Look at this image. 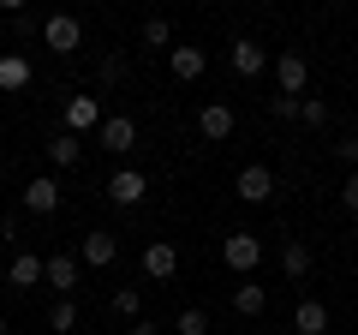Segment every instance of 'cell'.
<instances>
[{
    "label": "cell",
    "mask_w": 358,
    "mask_h": 335,
    "mask_svg": "<svg viewBox=\"0 0 358 335\" xmlns=\"http://www.w3.org/2000/svg\"><path fill=\"white\" fill-rule=\"evenodd\" d=\"M221 258H227L233 275H251L257 264H263V240H257V233H227V240H221Z\"/></svg>",
    "instance_id": "1"
},
{
    "label": "cell",
    "mask_w": 358,
    "mask_h": 335,
    "mask_svg": "<svg viewBox=\"0 0 358 335\" xmlns=\"http://www.w3.org/2000/svg\"><path fill=\"white\" fill-rule=\"evenodd\" d=\"M233 192H239L245 204H268V198H275V168H263V162L239 168V180H233Z\"/></svg>",
    "instance_id": "2"
},
{
    "label": "cell",
    "mask_w": 358,
    "mask_h": 335,
    "mask_svg": "<svg viewBox=\"0 0 358 335\" xmlns=\"http://www.w3.org/2000/svg\"><path fill=\"white\" fill-rule=\"evenodd\" d=\"M310 84V60L305 54H275V90L281 96H305Z\"/></svg>",
    "instance_id": "3"
},
{
    "label": "cell",
    "mask_w": 358,
    "mask_h": 335,
    "mask_svg": "<svg viewBox=\"0 0 358 335\" xmlns=\"http://www.w3.org/2000/svg\"><path fill=\"white\" fill-rule=\"evenodd\" d=\"M96 138H102V150H114V156H131V150H138V120H131V114H108Z\"/></svg>",
    "instance_id": "4"
},
{
    "label": "cell",
    "mask_w": 358,
    "mask_h": 335,
    "mask_svg": "<svg viewBox=\"0 0 358 335\" xmlns=\"http://www.w3.org/2000/svg\"><path fill=\"white\" fill-rule=\"evenodd\" d=\"M102 102H96V96H72V102H66V132H72V138H84V132H102Z\"/></svg>",
    "instance_id": "5"
},
{
    "label": "cell",
    "mask_w": 358,
    "mask_h": 335,
    "mask_svg": "<svg viewBox=\"0 0 358 335\" xmlns=\"http://www.w3.org/2000/svg\"><path fill=\"white\" fill-rule=\"evenodd\" d=\"M42 42H48V48H54V54H72V48H78V42H84V25H78V18H72V13H54V18H48V25H42Z\"/></svg>",
    "instance_id": "6"
},
{
    "label": "cell",
    "mask_w": 358,
    "mask_h": 335,
    "mask_svg": "<svg viewBox=\"0 0 358 335\" xmlns=\"http://www.w3.org/2000/svg\"><path fill=\"white\" fill-rule=\"evenodd\" d=\"M120 258V240L108 228H96V233H84V245H78V264H90V270H108V264Z\"/></svg>",
    "instance_id": "7"
},
{
    "label": "cell",
    "mask_w": 358,
    "mask_h": 335,
    "mask_svg": "<svg viewBox=\"0 0 358 335\" xmlns=\"http://www.w3.org/2000/svg\"><path fill=\"white\" fill-rule=\"evenodd\" d=\"M167 72H173L179 84H197V78L209 72V54H203V48H185V42H179V48H167Z\"/></svg>",
    "instance_id": "8"
},
{
    "label": "cell",
    "mask_w": 358,
    "mask_h": 335,
    "mask_svg": "<svg viewBox=\"0 0 358 335\" xmlns=\"http://www.w3.org/2000/svg\"><path fill=\"white\" fill-rule=\"evenodd\" d=\"M143 192H150V180H143L138 168H120L114 180H108V198H114L120 210H138V204H143Z\"/></svg>",
    "instance_id": "9"
},
{
    "label": "cell",
    "mask_w": 358,
    "mask_h": 335,
    "mask_svg": "<svg viewBox=\"0 0 358 335\" xmlns=\"http://www.w3.org/2000/svg\"><path fill=\"white\" fill-rule=\"evenodd\" d=\"M233 126H239V114H233L227 102H203V114H197V132H203L209 144H221V138H233Z\"/></svg>",
    "instance_id": "10"
},
{
    "label": "cell",
    "mask_w": 358,
    "mask_h": 335,
    "mask_svg": "<svg viewBox=\"0 0 358 335\" xmlns=\"http://www.w3.org/2000/svg\"><path fill=\"white\" fill-rule=\"evenodd\" d=\"M24 210H30V216H54V210H60V180L36 174V180L24 186Z\"/></svg>",
    "instance_id": "11"
},
{
    "label": "cell",
    "mask_w": 358,
    "mask_h": 335,
    "mask_svg": "<svg viewBox=\"0 0 358 335\" xmlns=\"http://www.w3.org/2000/svg\"><path fill=\"white\" fill-rule=\"evenodd\" d=\"M143 275H155V282L179 275V245H173V240H155L150 252H143Z\"/></svg>",
    "instance_id": "12"
},
{
    "label": "cell",
    "mask_w": 358,
    "mask_h": 335,
    "mask_svg": "<svg viewBox=\"0 0 358 335\" xmlns=\"http://www.w3.org/2000/svg\"><path fill=\"white\" fill-rule=\"evenodd\" d=\"M227 60H233V72H239V78H257V72L268 66V54H263V42L239 36V42H233V54H227Z\"/></svg>",
    "instance_id": "13"
},
{
    "label": "cell",
    "mask_w": 358,
    "mask_h": 335,
    "mask_svg": "<svg viewBox=\"0 0 358 335\" xmlns=\"http://www.w3.org/2000/svg\"><path fill=\"white\" fill-rule=\"evenodd\" d=\"M42 270H48V258H36V252H18V258L6 264V282H13V287H36Z\"/></svg>",
    "instance_id": "14"
},
{
    "label": "cell",
    "mask_w": 358,
    "mask_h": 335,
    "mask_svg": "<svg viewBox=\"0 0 358 335\" xmlns=\"http://www.w3.org/2000/svg\"><path fill=\"white\" fill-rule=\"evenodd\" d=\"M293 329H299V335H329V306H322V299H299Z\"/></svg>",
    "instance_id": "15"
},
{
    "label": "cell",
    "mask_w": 358,
    "mask_h": 335,
    "mask_svg": "<svg viewBox=\"0 0 358 335\" xmlns=\"http://www.w3.org/2000/svg\"><path fill=\"white\" fill-rule=\"evenodd\" d=\"M42 282L48 287H60V299H72V287H78V258H48V270H42Z\"/></svg>",
    "instance_id": "16"
},
{
    "label": "cell",
    "mask_w": 358,
    "mask_h": 335,
    "mask_svg": "<svg viewBox=\"0 0 358 335\" xmlns=\"http://www.w3.org/2000/svg\"><path fill=\"white\" fill-rule=\"evenodd\" d=\"M48 162H54V168H78V162H84V138L54 132V138H48Z\"/></svg>",
    "instance_id": "17"
},
{
    "label": "cell",
    "mask_w": 358,
    "mask_h": 335,
    "mask_svg": "<svg viewBox=\"0 0 358 335\" xmlns=\"http://www.w3.org/2000/svg\"><path fill=\"white\" fill-rule=\"evenodd\" d=\"M263 306H268V287H257L251 275H245V282L233 287V311H239V317H257Z\"/></svg>",
    "instance_id": "18"
},
{
    "label": "cell",
    "mask_w": 358,
    "mask_h": 335,
    "mask_svg": "<svg viewBox=\"0 0 358 335\" xmlns=\"http://www.w3.org/2000/svg\"><path fill=\"white\" fill-rule=\"evenodd\" d=\"M281 270L293 275V282H305V275H310V245L305 240H287L281 245Z\"/></svg>",
    "instance_id": "19"
},
{
    "label": "cell",
    "mask_w": 358,
    "mask_h": 335,
    "mask_svg": "<svg viewBox=\"0 0 358 335\" xmlns=\"http://www.w3.org/2000/svg\"><path fill=\"white\" fill-rule=\"evenodd\" d=\"M30 84V60L24 54H0V90H24Z\"/></svg>",
    "instance_id": "20"
},
{
    "label": "cell",
    "mask_w": 358,
    "mask_h": 335,
    "mask_svg": "<svg viewBox=\"0 0 358 335\" xmlns=\"http://www.w3.org/2000/svg\"><path fill=\"white\" fill-rule=\"evenodd\" d=\"M108 306H114L120 317H131V323L143 317V294H138V287H114V299H108Z\"/></svg>",
    "instance_id": "21"
},
{
    "label": "cell",
    "mask_w": 358,
    "mask_h": 335,
    "mask_svg": "<svg viewBox=\"0 0 358 335\" xmlns=\"http://www.w3.org/2000/svg\"><path fill=\"white\" fill-rule=\"evenodd\" d=\"M143 48H173V25L167 18H143Z\"/></svg>",
    "instance_id": "22"
},
{
    "label": "cell",
    "mask_w": 358,
    "mask_h": 335,
    "mask_svg": "<svg viewBox=\"0 0 358 335\" xmlns=\"http://www.w3.org/2000/svg\"><path fill=\"white\" fill-rule=\"evenodd\" d=\"M48 329H78V306H72V299H54V311H48Z\"/></svg>",
    "instance_id": "23"
},
{
    "label": "cell",
    "mask_w": 358,
    "mask_h": 335,
    "mask_svg": "<svg viewBox=\"0 0 358 335\" xmlns=\"http://www.w3.org/2000/svg\"><path fill=\"white\" fill-rule=\"evenodd\" d=\"M179 335H209V311L185 306V311H179Z\"/></svg>",
    "instance_id": "24"
},
{
    "label": "cell",
    "mask_w": 358,
    "mask_h": 335,
    "mask_svg": "<svg viewBox=\"0 0 358 335\" xmlns=\"http://www.w3.org/2000/svg\"><path fill=\"white\" fill-rule=\"evenodd\" d=\"M299 120H305V126H322V120H329V102H322V96H305V102H299Z\"/></svg>",
    "instance_id": "25"
},
{
    "label": "cell",
    "mask_w": 358,
    "mask_h": 335,
    "mask_svg": "<svg viewBox=\"0 0 358 335\" xmlns=\"http://www.w3.org/2000/svg\"><path fill=\"white\" fill-rule=\"evenodd\" d=\"M299 102H305V96H268V114L275 120H299Z\"/></svg>",
    "instance_id": "26"
},
{
    "label": "cell",
    "mask_w": 358,
    "mask_h": 335,
    "mask_svg": "<svg viewBox=\"0 0 358 335\" xmlns=\"http://www.w3.org/2000/svg\"><path fill=\"white\" fill-rule=\"evenodd\" d=\"M341 204H346V210H352V216H358V168H352V174H346V186H341Z\"/></svg>",
    "instance_id": "27"
},
{
    "label": "cell",
    "mask_w": 358,
    "mask_h": 335,
    "mask_svg": "<svg viewBox=\"0 0 358 335\" xmlns=\"http://www.w3.org/2000/svg\"><path fill=\"white\" fill-rule=\"evenodd\" d=\"M334 156H341V162H352V168H358V138H341V144H334Z\"/></svg>",
    "instance_id": "28"
},
{
    "label": "cell",
    "mask_w": 358,
    "mask_h": 335,
    "mask_svg": "<svg viewBox=\"0 0 358 335\" xmlns=\"http://www.w3.org/2000/svg\"><path fill=\"white\" fill-rule=\"evenodd\" d=\"M131 335H162V329H155V323H143V317H138V323H131Z\"/></svg>",
    "instance_id": "29"
},
{
    "label": "cell",
    "mask_w": 358,
    "mask_h": 335,
    "mask_svg": "<svg viewBox=\"0 0 358 335\" xmlns=\"http://www.w3.org/2000/svg\"><path fill=\"white\" fill-rule=\"evenodd\" d=\"M0 335H6V311H0Z\"/></svg>",
    "instance_id": "30"
}]
</instances>
